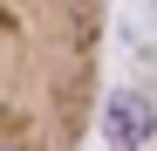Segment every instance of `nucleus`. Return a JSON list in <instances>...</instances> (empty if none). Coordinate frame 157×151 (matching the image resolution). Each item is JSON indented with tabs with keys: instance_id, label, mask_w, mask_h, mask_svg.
I'll return each instance as SVG.
<instances>
[{
	"instance_id": "1",
	"label": "nucleus",
	"mask_w": 157,
	"mask_h": 151,
	"mask_svg": "<svg viewBox=\"0 0 157 151\" xmlns=\"http://www.w3.org/2000/svg\"><path fill=\"white\" fill-rule=\"evenodd\" d=\"M102 7H0V151H82L102 103Z\"/></svg>"
}]
</instances>
